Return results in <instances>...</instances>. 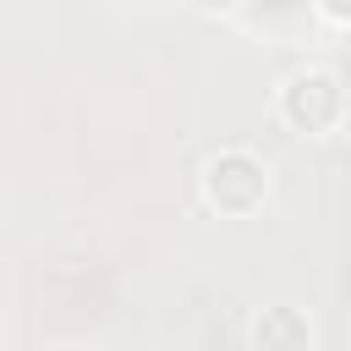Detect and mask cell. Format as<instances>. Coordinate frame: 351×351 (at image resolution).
Listing matches in <instances>:
<instances>
[{
    "label": "cell",
    "mask_w": 351,
    "mask_h": 351,
    "mask_svg": "<svg viewBox=\"0 0 351 351\" xmlns=\"http://www.w3.org/2000/svg\"><path fill=\"white\" fill-rule=\"evenodd\" d=\"M197 197L219 219H247L269 197V159L247 143H219L197 165Z\"/></svg>",
    "instance_id": "6da1fadb"
},
{
    "label": "cell",
    "mask_w": 351,
    "mask_h": 351,
    "mask_svg": "<svg viewBox=\"0 0 351 351\" xmlns=\"http://www.w3.org/2000/svg\"><path fill=\"white\" fill-rule=\"evenodd\" d=\"M247 346L252 351H313L318 329L296 302H263L247 324Z\"/></svg>",
    "instance_id": "3957f363"
},
{
    "label": "cell",
    "mask_w": 351,
    "mask_h": 351,
    "mask_svg": "<svg viewBox=\"0 0 351 351\" xmlns=\"http://www.w3.org/2000/svg\"><path fill=\"white\" fill-rule=\"evenodd\" d=\"M313 16H318V22H329V27H351V5H346V0H318V5H313Z\"/></svg>",
    "instance_id": "277c9868"
},
{
    "label": "cell",
    "mask_w": 351,
    "mask_h": 351,
    "mask_svg": "<svg viewBox=\"0 0 351 351\" xmlns=\"http://www.w3.org/2000/svg\"><path fill=\"white\" fill-rule=\"evenodd\" d=\"M274 110L291 132L302 137H324L346 121V82L329 71V66H296L280 77L274 88Z\"/></svg>",
    "instance_id": "7a4b0ae2"
}]
</instances>
